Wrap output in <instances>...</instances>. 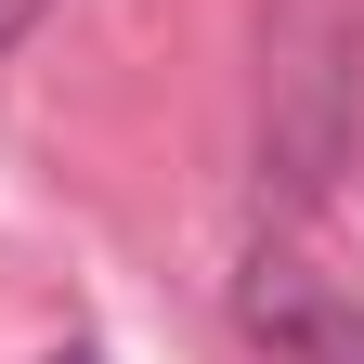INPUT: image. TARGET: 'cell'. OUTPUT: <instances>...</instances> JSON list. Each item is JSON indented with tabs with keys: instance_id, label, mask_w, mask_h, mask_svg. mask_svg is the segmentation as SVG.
Segmentation results:
<instances>
[{
	"instance_id": "obj_1",
	"label": "cell",
	"mask_w": 364,
	"mask_h": 364,
	"mask_svg": "<svg viewBox=\"0 0 364 364\" xmlns=\"http://www.w3.org/2000/svg\"><path fill=\"white\" fill-rule=\"evenodd\" d=\"M351 53H364V0H273L260 26V196L287 221L351 156Z\"/></svg>"
},
{
	"instance_id": "obj_2",
	"label": "cell",
	"mask_w": 364,
	"mask_h": 364,
	"mask_svg": "<svg viewBox=\"0 0 364 364\" xmlns=\"http://www.w3.org/2000/svg\"><path fill=\"white\" fill-rule=\"evenodd\" d=\"M235 312H247V338L273 364H364V299L338 287L326 260H299V247H247Z\"/></svg>"
},
{
	"instance_id": "obj_3",
	"label": "cell",
	"mask_w": 364,
	"mask_h": 364,
	"mask_svg": "<svg viewBox=\"0 0 364 364\" xmlns=\"http://www.w3.org/2000/svg\"><path fill=\"white\" fill-rule=\"evenodd\" d=\"M39 14H53V0H0V53H14V39H26Z\"/></svg>"
},
{
	"instance_id": "obj_4",
	"label": "cell",
	"mask_w": 364,
	"mask_h": 364,
	"mask_svg": "<svg viewBox=\"0 0 364 364\" xmlns=\"http://www.w3.org/2000/svg\"><path fill=\"white\" fill-rule=\"evenodd\" d=\"M53 364H91V351H53Z\"/></svg>"
}]
</instances>
